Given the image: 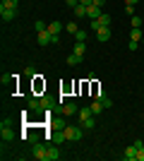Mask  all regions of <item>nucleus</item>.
Segmentation results:
<instances>
[{
    "label": "nucleus",
    "mask_w": 144,
    "mask_h": 161,
    "mask_svg": "<svg viewBox=\"0 0 144 161\" xmlns=\"http://www.w3.org/2000/svg\"><path fill=\"white\" fill-rule=\"evenodd\" d=\"M31 156H34L36 161H48V147L41 144V142H34V144H31Z\"/></svg>",
    "instance_id": "f257e3e1"
},
{
    "label": "nucleus",
    "mask_w": 144,
    "mask_h": 161,
    "mask_svg": "<svg viewBox=\"0 0 144 161\" xmlns=\"http://www.w3.org/2000/svg\"><path fill=\"white\" fill-rule=\"evenodd\" d=\"M36 41H39V46H41V48H46V46H51V43H55V36L48 31V29H43V31L36 34Z\"/></svg>",
    "instance_id": "f03ea898"
},
{
    "label": "nucleus",
    "mask_w": 144,
    "mask_h": 161,
    "mask_svg": "<svg viewBox=\"0 0 144 161\" xmlns=\"http://www.w3.org/2000/svg\"><path fill=\"white\" fill-rule=\"evenodd\" d=\"M65 137L70 142H79L82 140V128H77V125H67L65 128Z\"/></svg>",
    "instance_id": "7ed1b4c3"
},
{
    "label": "nucleus",
    "mask_w": 144,
    "mask_h": 161,
    "mask_svg": "<svg viewBox=\"0 0 144 161\" xmlns=\"http://www.w3.org/2000/svg\"><path fill=\"white\" fill-rule=\"evenodd\" d=\"M137 154H139V149L135 147V144H130V147L123 152V159L125 161H137Z\"/></svg>",
    "instance_id": "20e7f679"
},
{
    "label": "nucleus",
    "mask_w": 144,
    "mask_h": 161,
    "mask_svg": "<svg viewBox=\"0 0 144 161\" xmlns=\"http://www.w3.org/2000/svg\"><path fill=\"white\" fill-rule=\"evenodd\" d=\"M0 17H3L5 22H12L14 17H17V10H12V7H3V5H0Z\"/></svg>",
    "instance_id": "39448f33"
},
{
    "label": "nucleus",
    "mask_w": 144,
    "mask_h": 161,
    "mask_svg": "<svg viewBox=\"0 0 144 161\" xmlns=\"http://www.w3.org/2000/svg\"><path fill=\"white\" fill-rule=\"evenodd\" d=\"M79 113V108H77L75 101H67V103H62V115H77Z\"/></svg>",
    "instance_id": "423d86ee"
},
{
    "label": "nucleus",
    "mask_w": 144,
    "mask_h": 161,
    "mask_svg": "<svg viewBox=\"0 0 144 161\" xmlns=\"http://www.w3.org/2000/svg\"><path fill=\"white\" fill-rule=\"evenodd\" d=\"M110 36H113V34H110V27H101V29H99V31H96V39L101 41V43H106V41H110Z\"/></svg>",
    "instance_id": "0eeeda50"
},
{
    "label": "nucleus",
    "mask_w": 144,
    "mask_h": 161,
    "mask_svg": "<svg viewBox=\"0 0 144 161\" xmlns=\"http://www.w3.org/2000/svg\"><path fill=\"white\" fill-rule=\"evenodd\" d=\"M48 31H51V34L55 36V43H58V41H60V31H62V24H60V22H51V24H48Z\"/></svg>",
    "instance_id": "6e6552de"
},
{
    "label": "nucleus",
    "mask_w": 144,
    "mask_h": 161,
    "mask_svg": "<svg viewBox=\"0 0 144 161\" xmlns=\"http://www.w3.org/2000/svg\"><path fill=\"white\" fill-rule=\"evenodd\" d=\"M96 99L101 101V103H103L106 108H113V101H110L108 96H106V92H103V89H96Z\"/></svg>",
    "instance_id": "1a4fd4ad"
},
{
    "label": "nucleus",
    "mask_w": 144,
    "mask_h": 161,
    "mask_svg": "<svg viewBox=\"0 0 144 161\" xmlns=\"http://www.w3.org/2000/svg\"><path fill=\"white\" fill-rule=\"evenodd\" d=\"M60 159V149H58V144H51V147H48V161H58Z\"/></svg>",
    "instance_id": "9d476101"
},
{
    "label": "nucleus",
    "mask_w": 144,
    "mask_h": 161,
    "mask_svg": "<svg viewBox=\"0 0 144 161\" xmlns=\"http://www.w3.org/2000/svg\"><path fill=\"white\" fill-rule=\"evenodd\" d=\"M87 17H89V19H99V17H101V7L89 5V7H87Z\"/></svg>",
    "instance_id": "9b49d317"
},
{
    "label": "nucleus",
    "mask_w": 144,
    "mask_h": 161,
    "mask_svg": "<svg viewBox=\"0 0 144 161\" xmlns=\"http://www.w3.org/2000/svg\"><path fill=\"white\" fill-rule=\"evenodd\" d=\"M0 137H3V142H12L14 140V132L10 128H0Z\"/></svg>",
    "instance_id": "f8f14e48"
},
{
    "label": "nucleus",
    "mask_w": 144,
    "mask_h": 161,
    "mask_svg": "<svg viewBox=\"0 0 144 161\" xmlns=\"http://www.w3.org/2000/svg\"><path fill=\"white\" fill-rule=\"evenodd\" d=\"M29 111H36V113H39V111H43V108H41V99L31 96V99H29Z\"/></svg>",
    "instance_id": "ddd939ff"
},
{
    "label": "nucleus",
    "mask_w": 144,
    "mask_h": 161,
    "mask_svg": "<svg viewBox=\"0 0 144 161\" xmlns=\"http://www.w3.org/2000/svg\"><path fill=\"white\" fill-rule=\"evenodd\" d=\"M72 53H77V55H82L84 58V53H87V43L84 41H75V51Z\"/></svg>",
    "instance_id": "4468645a"
},
{
    "label": "nucleus",
    "mask_w": 144,
    "mask_h": 161,
    "mask_svg": "<svg viewBox=\"0 0 144 161\" xmlns=\"http://www.w3.org/2000/svg\"><path fill=\"white\" fill-rule=\"evenodd\" d=\"M79 123H82V128H84V130H94V128H96L94 115H89V118H84V120H79Z\"/></svg>",
    "instance_id": "2eb2a0df"
},
{
    "label": "nucleus",
    "mask_w": 144,
    "mask_h": 161,
    "mask_svg": "<svg viewBox=\"0 0 144 161\" xmlns=\"http://www.w3.org/2000/svg\"><path fill=\"white\" fill-rule=\"evenodd\" d=\"M82 60H84V58H82V55H77V53H70V55H67V65H72V67L79 65Z\"/></svg>",
    "instance_id": "dca6fc26"
},
{
    "label": "nucleus",
    "mask_w": 144,
    "mask_h": 161,
    "mask_svg": "<svg viewBox=\"0 0 144 161\" xmlns=\"http://www.w3.org/2000/svg\"><path fill=\"white\" fill-rule=\"evenodd\" d=\"M130 22H132V29H142L144 17H139V14H132V17H130Z\"/></svg>",
    "instance_id": "f3484780"
},
{
    "label": "nucleus",
    "mask_w": 144,
    "mask_h": 161,
    "mask_svg": "<svg viewBox=\"0 0 144 161\" xmlns=\"http://www.w3.org/2000/svg\"><path fill=\"white\" fill-rule=\"evenodd\" d=\"M91 113H94V115H101V111H103V108H106V106H103V103H101V101H99V99H96L94 101V103H91Z\"/></svg>",
    "instance_id": "a211bd4d"
},
{
    "label": "nucleus",
    "mask_w": 144,
    "mask_h": 161,
    "mask_svg": "<svg viewBox=\"0 0 144 161\" xmlns=\"http://www.w3.org/2000/svg\"><path fill=\"white\" fill-rule=\"evenodd\" d=\"M53 106H55V101L51 99V96H43V99H41V108H43V111H51Z\"/></svg>",
    "instance_id": "6ab92c4d"
},
{
    "label": "nucleus",
    "mask_w": 144,
    "mask_h": 161,
    "mask_svg": "<svg viewBox=\"0 0 144 161\" xmlns=\"http://www.w3.org/2000/svg\"><path fill=\"white\" fill-rule=\"evenodd\" d=\"M99 22H101V27H110V24H113V17H110V14H106V12H101Z\"/></svg>",
    "instance_id": "aec40b11"
},
{
    "label": "nucleus",
    "mask_w": 144,
    "mask_h": 161,
    "mask_svg": "<svg viewBox=\"0 0 144 161\" xmlns=\"http://www.w3.org/2000/svg\"><path fill=\"white\" fill-rule=\"evenodd\" d=\"M0 5L3 7H12V10H19V0H3Z\"/></svg>",
    "instance_id": "412c9836"
},
{
    "label": "nucleus",
    "mask_w": 144,
    "mask_h": 161,
    "mask_svg": "<svg viewBox=\"0 0 144 161\" xmlns=\"http://www.w3.org/2000/svg\"><path fill=\"white\" fill-rule=\"evenodd\" d=\"M65 140H67V137H65V130H60V132L53 135V142H55V144H60V142H65Z\"/></svg>",
    "instance_id": "4be33fe9"
},
{
    "label": "nucleus",
    "mask_w": 144,
    "mask_h": 161,
    "mask_svg": "<svg viewBox=\"0 0 144 161\" xmlns=\"http://www.w3.org/2000/svg\"><path fill=\"white\" fill-rule=\"evenodd\" d=\"M65 29H67V34H72V36H75V34L79 31V27H77V22H67V27H65Z\"/></svg>",
    "instance_id": "5701e85b"
},
{
    "label": "nucleus",
    "mask_w": 144,
    "mask_h": 161,
    "mask_svg": "<svg viewBox=\"0 0 144 161\" xmlns=\"http://www.w3.org/2000/svg\"><path fill=\"white\" fill-rule=\"evenodd\" d=\"M24 77H39V75H36V67H34V65L24 67Z\"/></svg>",
    "instance_id": "b1692460"
},
{
    "label": "nucleus",
    "mask_w": 144,
    "mask_h": 161,
    "mask_svg": "<svg viewBox=\"0 0 144 161\" xmlns=\"http://www.w3.org/2000/svg\"><path fill=\"white\" fill-rule=\"evenodd\" d=\"M89 115H94V113H91V108H82V111L77 113V118H79V120H84V118H89Z\"/></svg>",
    "instance_id": "393cba45"
},
{
    "label": "nucleus",
    "mask_w": 144,
    "mask_h": 161,
    "mask_svg": "<svg viewBox=\"0 0 144 161\" xmlns=\"http://www.w3.org/2000/svg\"><path fill=\"white\" fill-rule=\"evenodd\" d=\"M75 17H87V7H84V5H77L75 7Z\"/></svg>",
    "instance_id": "a878e982"
},
{
    "label": "nucleus",
    "mask_w": 144,
    "mask_h": 161,
    "mask_svg": "<svg viewBox=\"0 0 144 161\" xmlns=\"http://www.w3.org/2000/svg\"><path fill=\"white\" fill-rule=\"evenodd\" d=\"M142 39V29H132L130 31V41H139Z\"/></svg>",
    "instance_id": "bb28decb"
},
{
    "label": "nucleus",
    "mask_w": 144,
    "mask_h": 161,
    "mask_svg": "<svg viewBox=\"0 0 144 161\" xmlns=\"http://www.w3.org/2000/svg\"><path fill=\"white\" fill-rule=\"evenodd\" d=\"M34 29H36V34H39V31H43V29H48V24L39 19V22H34Z\"/></svg>",
    "instance_id": "cd10ccee"
},
{
    "label": "nucleus",
    "mask_w": 144,
    "mask_h": 161,
    "mask_svg": "<svg viewBox=\"0 0 144 161\" xmlns=\"http://www.w3.org/2000/svg\"><path fill=\"white\" fill-rule=\"evenodd\" d=\"M87 36H89V34L84 31V29H79V31L75 34V41H87Z\"/></svg>",
    "instance_id": "c85d7f7f"
},
{
    "label": "nucleus",
    "mask_w": 144,
    "mask_h": 161,
    "mask_svg": "<svg viewBox=\"0 0 144 161\" xmlns=\"http://www.w3.org/2000/svg\"><path fill=\"white\" fill-rule=\"evenodd\" d=\"M89 29H91V31H99V29H101V22H99V19H91Z\"/></svg>",
    "instance_id": "c756f323"
},
{
    "label": "nucleus",
    "mask_w": 144,
    "mask_h": 161,
    "mask_svg": "<svg viewBox=\"0 0 144 161\" xmlns=\"http://www.w3.org/2000/svg\"><path fill=\"white\" fill-rule=\"evenodd\" d=\"M127 48H130V51H137V48H139V41H130V43H127Z\"/></svg>",
    "instance_id": "7c9ffc66"
},
{
    "label": "nucleus",
    "mask_w": 144,
    "mask_h": 161,
    "mask_svg": "<svg viewBox=\"0 0 144 161\" xmlns=\"http://www.w3.org/2000/svg\"><path fill=\"white\" fill-rule=\"evenodd\" d=\"M125 12L132 17V14H135V5H125Z\"/></svg>",
    "instance_id": "2f4dec72"
},
{
    "label": "nucleus",
    "mask_w": 144,
    "mask_h": 161,
    "mask_svg": "<svg viewBox=\"0 0 144 161\" xmlns=\"http://www.w3.org/2000/svg\"><path fill=\"white\" fill-rule=\"evenodd\" d=\"M10 125H12V120H10V118H5V120L0 123V128H10Z\"/></svg>",
    "instance_id": "473e14b6"
},
{
    "label": "nucleus",
    "mask_w": 144,
    "mask_h": 161,
    "mask_svg": "<svg viewBox=\"0 0 144 161\" xmlns=\"http://www.w3.org/2000/svg\"><path fill=\"white\" fill-rule=\"evenodd\" d=\"M65 5H70V7H77V5H79V0H65Z\"/></svg>",
    "instance_id": "72a5a7b5"
},
{
    "label": "nucleus",
    "mask_w": 144,
    "mask_h": 161,
    "mask_svg": "<svg viewBox=\"0 0 144 161\" xmlns=\"http://www.w3.org/2000/svg\"><path fill=\"white\" fill-rule=\"evenodd\" d=\"M79 5H84V7H89V5H94V0H79Z\"/></svg>",
    "instance_id": "f704fd0d"
},
{
    "label": "nucleus",
    "mask_w": 144,
    "mask_h": 161,
    "mask_svg": "<svg viewBox=\"0 0 144 161\" xmlns=\"http://www.w3.org/2000/svg\"><path fill=\"white\" fill-rule=\"evenodd\" d=\"M137 161H144V147L139 149V154H137Z\"/></svg>",
    "instance_id": "c9c22d12"
},
{
    "label": "nucleus",
    "mask_w": 144,
    "mask_h": 161,
    "mask_svg": "<svg viewBox=\"0 0 144 161\" xmlns=\"http://www.w3.org/2000/svg\"><path fill=\"white\" fill-rule=\"evenodd\" d=\"M125 5H139V0H125Z\"/></svg>",
    "instance_id": "e433bc0d"
},
{
    "label": "nucleus",
    "mask_w": 144,
    "mask_h": 161,
    "mask_svg": "<svg viewBox=\"0 0 144 161\" xmlns=\"http://www.w3.org/2000/svg\"><path fill=\"white\" fill-rule=\"evenodd\" d=\"M103 3H106V0H94V5H96V7H103Z\"/></svg>",
    "instance_id": "4c0bfd02"
}]
</instances>
